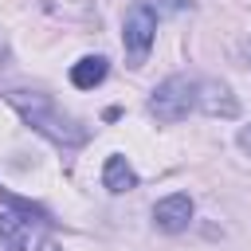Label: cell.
Returning <instances> with one entry per match:
<instances>
[{
    "label": "cell",
    "instance_id": "cell-4",
    "mask_svg": "<svg viewBox=\"0 0 251 251\" xmlns=\"http://www.w3.org/2000/svg\"><path fill=\"white\" fill-rule=\"evenodd\" d=\"M196 110H204L208 118H235L239 114V98L220 78H196Z\"/></svg>",
    "mask_w": 251,
    "mask_h": 251
},
{
    "label": "cell",
    "instance_id": "cell-7",
    "mask_svg": "<svg viewBox=\"0 0 251 251\" xmlns=\"http://www.w3.org/2000/svg\"><path fill=\"white\" fill-rule=\"evenodd\" d=\"M102 184L110 188V192H129V188H137V173H133V165L126 161V157H106V169H102Z\"/></svg>",
    "mask_w": 251,
    "mask_h": 251
},
{
    "label": "cell",
    "instance_id": "cell-13",
    "mask_svg": "<svg viewBox=\"0 0 251 251\" xmlns=\"http://www.w3.org/2000/svg\"><path fill=\"white\" fill-rule=\"evenodd\" d=\"M39 251H59V243H55V239H43V243H39Z\"/></svg>",
    "mask_w": 251,
    "mask_h": 251
},
{
    "label": "cell",
    "instance_id": "cell-1",
    "mask_svg": "<svg viewBox=\"0 0 251 251\" xmlns=\"http://www.w3.org/2000/svg\"><path fill=\"white\" fill-rule=\"evenodd\" d=\"M4 98H8V102L16 106V114H20L35 133H43L47 141H55V145H63V149H75V145L86 141V126H82L78 118H71L51 94H39V90H8Z\"/></svg>",
    "mask_w": 251,
    "mask_h": 251
},
{
    "label": "cell",
    "instance_id": "cell-9",
    "mask_svg": "<svg viewBox=\"0 0 251 251\" xmlns=\"http://www.w3.org/2000/svg\"><path fill=\"white\" fill-rule=\"evenodd\" d=\"M0 204H8L12 212H20L24 220H35V224H51V212L43 208V204H35V200H27V196H16L12 188H4L0 184Z\"/></svg>",
    "mask_w": 251,
    "mask_h": 251
},
{
    "label": "cell",
    "instance_id": "cell-10",
    "mask_svg": "<svg viewBox=\"0 0 251 251\" xmlns=\"http://www.w3.org/2000/svg\"><path fill=\"white\" fill-rule=\"evenodd\" d=\"M141 4H145L157 20H161V16H176V12H188V8H192V0H141Z\"/></svg>",
    "mask_w": 251,
    "mask_h": 251
},
{
    "label": "cell",
    "instance_id": "cell-11",
    "mask_svg": "<svg viewBox=\"0 0 251 251\" xmlns=\"http://www.w3.org/2000/svg\"><path fill=\"white\" fill-rule=\"evenodd\" d=\"M235 141H239V149H243V153H247V157H251V126H243V129H239V137H235Z\"/></svg>",
    "mask_w": 251,
    "mask_h": 251
},
{
    "label": "cell",
    "instance_id": "cell-12",
    "mask_svg": "<svg viewBox=\"0 0 251 251\" xmlns=\"http://www.w3.org/2000/svg\"><path fill=\"white\" fill-rule=\"evenodd\" d=\"M8 55H12V51H8V35H4V31H0V67H4V63H8Z\"/></svg>",
    "mask_w": 251,
    "mask_h": 251
},
{
    "label": "cell",
    "instance_id": "cell-14",
    "mask_svg": "<svg viewBox=\"0 0 251 251\" xmlns=\"http://www.w3.org/2000/svg\"><path fill=\"white\" fill-rule=\"evenodd\" d=\"M243 55H247V63H251V39H243Z\"/></svg>",
    "mask_w": 251,
    "mask_h": 251
},
{
    "label": "cell",
    "instance_id": "cell-2",
    "mask_svg": "<svg viewBox=\"0 0 251 251\" xmlns=\"http://www.w3.org/2000/svg\"><path fill=\"white\" fill-rule=\"evenodd\" d=\"M188 110H196V78H188V75H169L165 82H157L153 86V94H149V114L157 118V122H180V118H188Z\"/></svg>",
    "mask_w": 251,
    "mask_h": 251
},
{
    "label": "cell",
    "instance_id": "cell-5",
    "mask_svg": "<svg viewBox=\"0 0 251 251\" xmlns=\"http://www.w3.org/2000/svg\"><path fill=\"white\" fill-rule=\"evenodd\" d=\"M188 220H192V196L188 192H173V196H165V200L153 204V224L161 231H169V235L184 231Z\"/></svg>",
    "mask_w": 251,
    "mask_h": 251
},
{
    "label": "cell",
    "instance_id": "cell-3",
    "mask_svg": "<svg viewBox=\"0 0 251 251\" xmlns=\"http://www.w3.org/2000/svg\"><path fill=\"white\" fill-rule=\"evenodd\" d=\"M157 39V16L137 0L133 8H126V20H122V47H126V63L129 67H141L149 59V47Z\"/></svg>",
    "mask_w": 251,
    "mask_h": 251
},
{
    "label": "cell",
    "instance_id": "cell-6",
    "mask_svg": "<svg viewBox=\"0 0 251 251\" xmlns=\"http://www.w3.org/2000/svg\"><path fill=\"white\" fill-rule=\"evenodd\" d=\"M27 239H31V227L20 212H0V243L4 251H27Z\"/></svg>",
    "mask_w": 251,
    "mask_h": 251
},
{
    "label": "cell",
    "instance_id": "cell-8",
    "mask_svg": "<svg viewBox=\"0 0 251 251\" xmlns=\"http://www.w3.org/2000/svg\"><path fill=\"white\" fill-rule=\"evenodd\" d=\"M106 71H110V67H106L102 55H82V59L71 67V82H75L78 90H94V86L106 78Z\"/></svg>",
    "mask_w": 251,
    "mask_h": 251
}]
</instances>
